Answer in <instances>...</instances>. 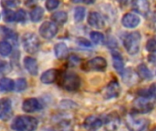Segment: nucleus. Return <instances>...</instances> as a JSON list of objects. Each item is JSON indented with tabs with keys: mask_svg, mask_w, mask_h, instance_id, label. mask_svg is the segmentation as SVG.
<instances>
[{
	"mask_svg": "<svg viewBox=\"0 0 156 131\" xmlns=\"http://www.w3.org/2000/svg\"><path fill=\"white\" fill-rule=\"evenodd\" d=\"M38 126V121L33 117L18 116L16 117L11 125V129L14 131H35Z\"/></svg>",
	"mask_w": 156,
	"mask_h": 131,
	"instance_id": "f257e3e1",
	"label": "nucleus"
},
{
	"mask_svg": "<svg viewBox=\"0 0 156 131\" xmlns=\"http://www.w3.org/2000/svg\"><path fill=\"white\" fill-rule=\"evenodd\" d=\"M141 40L142 36L141 34L138 31L131 32L127 34L123 37V46L126 49V51L132 55L134 56L139 53L140 51V47H141Z\"/></svg>",
	"mask_w": 156,
	"mask_h": 131,
	"instance_id": "f03ea898",
	"label": "nucleus"
},
{
	"mask_svg": "<svg viewBox=\"0 0 156 131\" xmlns=\"http://www.w3.org/2000/svg\"><path fill=\"white\" fill-rule=\"evenodd\" d=\"M59 85L67 91H76L80 87V78L73 72L63 73L59 78Z\"/></svg>",
	"mask_w": 156,
	"mask_h": 131,
	"instance_id": "7ed1b4c3",
	"label": "nucleus"
},
{
	"mask_svg": "<svg viewBox=\"0 0 156 131\" xmlns=\"http://www.w3.org/2000/svg\"><path fill=\"white\" fill-rule=\"evenodd\" d=\"M22 45L26 52L29 54H35L38 51L40 42L36 34L27 32L22 36Z\"/></svg>",
	"mask_w": 156,
	"mask_h": 131,
	"instance_id": "20e7f679",
	"label": "nucleus"
},
{
	"mask_svg": "<svg viewBox=\"0 0 156 131\" xmlns=\"http://www.w3.org/2000/svg\"><path fill=\"white\" fill-rule=\"evenodd\" d=\"M149 124L146 119H139L134 116H129L126 119V127L129 131H148Z\"/></svg>",
	"mask_w": 156,
	"mask_h": 131,
	"instance_id": "39448f33",
	"label": "nucleus"
},
{
	"mask_svg": "<svg viewBox=\"0 0 156 131\" xmlns=\"http://www.w3.org/2000/svg\"><path fill=\"white\" fill-rule=\"evenodd\" d=\"M107 67V61L102 57H96L85 63L83 69L86 71H104Z\"/></svg>",
	"mask_w": 156,
	"mask_h": 131,
	"instance_id": "423d86ee",
	"label": "nucleus"
},
{
	"mask_svg": "<svg viewBox=\"0 0 156 131\" xmlns=\"http://www.w3.org/2000/svg\"><path fill=\"white\" fill-rule=\"evenodd\" d=\"M58 26L55 23L50 21L44 22L39 27V34L45 39H51L53 38L58 33Z\"/></svg>",
	"mask_w": 156,
	"mask_h": 131,
	"instance_id": "0eeeda50",
	"label": "nucleus"
},
{
	"mask_svg": "<svg viewBox=\"0 0 156 131\" xmlns=\"http://www.w3.org/2000/svg\"><path fill=\"white\" fill-rule=\"evenodd\" d=\"M133 109L138 113L146 114L154 109V104L150 102L146 98L140 97L133 101Z\"/></svg>",
	"mask_w": 156,
	"mask_h": 131,
	"instance_id": "6e6552de",
	"label": "nucleus"
},
{
	"mask_svg": "<svg viewBox=\"0 0 156 131\" xmlns=\"http://www.w3.org/2000/svg\"><path fill=\"white\" fill-rule=\"evenodd\" d=\"M121 87L120 84L117 81H112L104 89L103 92V97L105 99H112V98H118L121 94Z\"/></svg>",
	"mask_w": 156,
	"mask_h": 131,
	"instance_id": "1a4fd4ad",
	"label": "nucleus"
},
{
	"mask_svg": "<svg viewBox=\"0 0 156 131\" xmlns=\"http://www.w3.org/2000/svg\"><path fill=\"white\" fill-rule=\"evenodd\" d=\"M141 23V18L137 14L127 13L122 18V24L126 28H135Z\"/></svg>",
	"mask_w": 156,
	"mask_h": 131,
	"instance_id": "9d476101",
	"label": "nucleus"
},
{
	"mask_svg": "<svg viewBox=\"0 0 156 131\" xmlns=\"http://www.w3.org/2000/svg\"><path fill=\"white\" fill-rule=\"evenodd\" d=\"M103 126V120L102 119L96 117V116H90L88 117L84 122L83 127L88 131H96L101 129Z\"/></svg>",
	"mask_w": 156,
	"mask_h": 131,
	"instance_id": "9b49d317",
	"label": "nucleus"
},
{
	"mask_svg": "<svg viewBox=\"0 0 156 131\" xmlns=\"http://www.w3.org/2000/svg\"><path fill=\"white\" fill-rule=\"evenodd\" d=\"M22 109L27 113H33L42 109V105L38 99L31 98L24 100L22 105Z\"/></svg>",
	"mask_w": 156,
	"mask_h": 131,
	"instance_id": "f8f14e48",
	"label": "nucleus"
},
{
	"mask_svg": "<svg viewBox=\"0 0 156 131\" xmlns=\"http://www.w3.org/2000/svg\"><path fill=\"white\" fill-rule=\"evenodd\" d=\"M88 23L90 26L100 29L104 26V20L98 12H90L88 16Z\"/></svg>",
	"mask_w": 156,
	"mask_h": 131,
	"instance_id": "ddd939ff",
	"label": "nucleus"
},
{
	"mask_svg": "<svg viewBox=\"0 0 156 131\" xmlns=\"http://www.w3.org/2000/svg\"><path fill=\"white\" fill-rule=\"evenodd\" d=\"M133 8L137 13L146 16L150 10V5L147 0H134L133 3Z\"/></svg>",
	"mask_w": 156,
	"mask_h": 131,
	"instance_id": "4468645a",
	"label": "nucleus"
},
{
	"mask_svg": "<svg viewBox=\"0 0 156 131\" xmlns=\"http://www.w3.org/2000/svg\"><path fill=\"white\" fill-rule=\"evenodd\" d=\"M24 67L27 70V72L32 76H37L38 72L37 60L30 57H26L24 58Z\"/></svg>",
	"mask_w": 156,
	"mask_h": 131,
	"instance_id": "2eb2a0df",
	"label": "nucleus"
},
{
	"mask_svg": "<svg viewBox=\"0 0 156 131\" xmlns=\"http://www.w3.org/2000/svg\"><path fill=\"white\" fill-rule=\"evenodd\" d=\"M12 109V104L9 98H1L0 99V119H4L7 118Z\"/></svg>",
	"mask_w": 156,
	"mask_h": 131,
	"instance_id": "dca6fc26",
	"label": "nucleus"
},
{
	"mask_svg": "<svg viewBox=\"0 0 156 131\" xmlns=\"http://www.w3.org/2000/svg\"><path fill=\"white\" fill-rule=\"evenodd\" d=\"M112 64H113V67L116 69V71L119 72V74L121 75L123 70H124V63L123 60L122 58L121 54L116 51V50H112Z\"/></svg>",
	"mask_w": 156,
	"mask_h": 131,
	"instance_id": "f3484780",
	"label": "nucleus"
},
{
	"mask_svg": "<svg viewBox=\"0 0 156 131\" xmlns=\"http://www.w3.org/2000/svg\"><path fill=\"white\" fill-rule=\"evenodd\" d=\"M57 78H58V70L54 69V68H51V69H48V70L45 71L41 75L40 80L44 84H51V83L55 82Z\"/></svg>",
	"mask_w": 156,
	"mask_h": 131,
	"instance_id": "a211bd4d",
	"label": "nucleus"
},
{
	"mask_svg": "<svg viewBox=\"0 0 156 131\" xmlns=\"http://www.w3.org/2000/svg\"><path fill=\"white\" fill-rule=\"evenodd\" d=\"M103 120V125L106 126V128L110 131L115 130L120 124V119L118 117H114L112 115H108L106 116L104 119H102Z\"/></svg>",
	"mask_w": 156,
	"mask_h": 131,
	"instance_id": "6ab92c4d",
	"label": "nucleus"
},
{
	"mask_svg": "<svg viewBox=\"0 0 156 131\" xmlns=\"http://www.w3.org/2000/svg\"><path fill=\"white\" fill-rule=\"evenodd\" d=\"M54 51H55V55H56L57 58L63 59L67 57V55L69 53V48L65 43H58V44H56V46L54 47Z\"/></svg>",
	"mask_w": 156,
	"mask_h": 131,
	"instance_id": "aec40b11",
	"label": "nucleus"
},
{
	"mask_svg": "<svg viewBox=\"0 0 156 131\" xmlns=\"http://www.w3.org/2000/svg\"><path fill=\"white\" fill-rule=\"evenodd\" d=\"M137 74L139 75V77L141 78H143L144 80H150L153 78V73L144 64H141L138 66Z\"/></svg>",
	"mask_w": 156,
	"mask_h": 131,
	"instance_id": "412c9836",
	"label": "nucleus"
},
{
	"mask_svg": "<svg viewBox=\"0 0 156 131\" xmlns=\"http://www.w3.org/2000/svg\"><path fill=\"white\" fill-rule=\"evenodd\" d=\"M15 88V82L11 78H3L0 79V90L3 92H9Z\"/></svg>",
	"mask_w": 156,
	"mask_h": 131,
	"instance_id": "4be33fe9",
	"label": "nucleus"
},
{
	"mask_svg": "<svg viewBox=\"0 0 156 131\" xmlns=\"http://www.w3.org/2000/svg\"><path fill=\"white\" fill-rule=\"evenodd\" d=\"M44 16V9L41 6H37L33 8L30 12V19L32 22H38L42 19Z\"/></svg>",
	"mask_w": 156,
	"mask_h": 131,
	"instance_id": "5701e85b",
	"label": "nucleus"
},
{
	"mask_svg": "<svg viewBox=\"0 0 156 131\" xmlns=\"http://www.w3.org/2000/svg\"><path fill=\"white\" fill-rule=\"evenodd\" d=\"M0 36L5 37L8 39H12L13 41H16L17 39V35L14 31H12L10 28H7L4 26H0Z\"/></svg>",
	"mask_w": 156,
	"mask_h": 131,
	"instance_id": "b1692460",
	"label": "nucleus"
},
{
	"mask_svg": "<svg viewBox=\"0 0 156 131\" xmlns=\"http://www.w3.org/2000/svg\"><path fill=\"white\" fill-rule=\"evenodd\" d=\"M51 19L54 22H57V23H59V24H64L68 20V15L64 11H58V12L54 13L51 16Z\"/></svg>",
	"mask_w": 156,
	"mask_h": 131,
	"instance_id": "393cba45",
	"label": "nucleus"
},
{
	"mask_svg": "<svg viewBox=\"0 0 156 131\" xmlns=\"http://www.w3.org/2000/svg\"><path fill=\"white\" fill-rule=\"evenodd\" d=\"M12 52V45L7 41H0V55L3 57H7Z\"/></svg>",
	"mask_w": 156,
	"mask_h": 131,
	"instance_id": "a878e982",
	"label": "nucleus"
},
{
	"mask_svg": "<svg viewBox=\"0 0 156 131\" xmlns=\"http://www.w3.org/2000/svg\"><path fill=\"white\" fill-rule=\"evenodd\" d=\"M86 15V9L83 6H78L74 10V19L77 23L81 22Z\"/></svg>",
	"mask_w": 156,
	"mask_h": 131,
	"instance_id": "bb28decb",
	"label": "nucleus"
},
{
	"mask_svg": "<svg viewBox=\"0 0 156 131\" xmlns=\"http://www.w3.org/2000/svg\"><path fill=\"white\" fill-rule=\"evenodd\" d=\"M90 39L91 41L96 44V45H99L101 43L103 42L104 40V36L102 33L101 32H98V31H92L90 34Z\"/></svg>",
	"mask_w": 156,
	"mask_h": 131,
	"instance_id": "cd10ccee",
	"label": "nucleus"
},
{
	"mask_svg": "<svg viewBox=\"0 0 156 131\" xmlns=\"http://www.w3.org/2000/svg\"><path fill=\"white\" fill-rule=\"evenodd\" d=\"M122 77V79L125 83H130V81L134 82L135 79V74L134 72L132 71V69H128V70H123V72L121 74Z\"/></svg>",
	"mask_w": 156,
	"mask_h": 131,
	"instance_id": "c85d7f7f",
	"label": "nucleus"
},
{
	"mask_svg": "<svg viewBox=\"0 0 156 131\" xmlns=\"http://www.w3.org/2000/svg\"><path fill=\"white\" fill-rule=\"evenodd\" d=\"M27 87V82L25 78H18L16 79V83H15V90L16 92H22L24 91Z\"/></svg>",
	"mask_w": 156,
	"mask_h": 131,
	"instance_id": "c756f323",
	"label": "nucleus"
},
{
	"mask_svg": "<svg viewBox=\"0 0 156 131\" xmlns=\"http://www.w3.org/2000/svg\"><path fill=\"white\" fill-rule=\"evenodd\" d=\"M27 20V12L24 9H18L15 12V21L18 23H23Z\"/></svg>",
	"mask_w": 156,
	"mask_h": 131,
	"instance_id": "7c9ffc66",
	"label": "nucleus"
},
{
	"mask_svg": "<svg viewBox=\"0 0 156 131\" xmlns=\"http://www.w3.org/2000/svg\"><path fill=\"white\" fill-rule=\"evenodd\" d=\"M20 4L19 0H1V5L4 8H12L16 7Z\"/></svg>",
	"mask_w": 156,
	"mask_h": 131,
	"instance_id": "2f4dec72",
	"label": "nucleus"
},
{
	"mask_svg": "<svg viewBox=\"0 0 156 131\" xmlns=\"http://www.w3.org/2000/svg\"><path fill=\"white\" fill-rule=\"evenodd\" d=\"M4 19L5 22L12 23L15 21V12L9 10V9H5L4 11Z\"/></svg>",
	"mask_w": 156,
	"mask_h": 131,
	"instance_id": "473e14b6",
	"label": "nucleus"
},
{
	"mask_svg": "<svg viewBox=\"0 0 156 131\" xmlns=\"http://www.w3.org/2000/svg\"><path fill=\"white\" fill-rule=\"evenodd\" d=\"M146 49L148 52L156 55V39H150L147 41Z\"/></svg>",
	"mask_w": 156,
	"mask_h": 131,
	"instance_id": "72a5a7b5",
	"label": "nucleus"
},
{
	"mask_svg": "<svg viewBox=\"0 0 156 131\" xmlns=\"http://www.w3.org/2000/svg\"><path fill=\"white\" fill-rule=\"evenodd\" d=\"M59 5V0H47L46 1V7L48 11H52L56 9Z\"/></svg>",
	"mask_w": 156,
	"mask_h": 131,
	"instance_id": "f704fd0d",
	"label": "nucleus"
},
{
	"mask_svg": "<svg viewBox=\"0 0 156 131\" xmlns=\"http://www.w3.org/2000/svg\"><path fill=\"white\" fill-rule=\"evenodd\" d=\"M77 43L81 46V47H91V43L87 40L86 38H83V37H80V38H78L77 39Z\"/></svg>",
	"mask_w": 156,
	"mask_h": 131,
	"instance_id": "c9c22d12",
	"label": "nucleus"
},
{
	"mask_svg": "<svg viewBox=\"0 0 156 131\" xmlns=\"http://www.w3.org/2000/svg\"><path fill=\"white\" fill-rule=\"evenodd\" d=\"M148 92L150 98H154L156 99V83H154L150 86V88H148Z\"/></svg>",
	"mask_w": 156,
	"mask_h": 131,
	"instance_id": "e433bc0d",
	"label": "nucleus"
},
{
	"mask_svg": "<svg viewBox=\"0 0 156 131\" xmlns=\"http://www.w3.org/2000/svg\"><path fill=\"white\" fill-rule=\"evenodd\" d=\"M94 2H95V0H84V3H85V4H88V5L93 4Z\"/></svg>",
	"mask_w": 156,
	"mask_h": 131,
	"instance_id": "4c0bfd02",
	"label": "nucleus"
},
{
	"mask_svg": "<svg viewBox=\"0 0 156 131\" xmlns=\"http://www.w3.org/2000/svg\"><path fill=\"white\" fill-rule=\"evenodd\" d=\"M73 3H80V2H84V0H71Z\"/></svg>",
	"mask_w": 156,
	"mask_h": 131,
	"instance_id": "58836bf2",
	"label": "nucleus"
},
{
	"mask_svg": "<svg viewBox=\"0 0 156 131\" xmlns=\"http://www.w3.org/2000/svg\"><path fill=\"white\" fill-rule=\"evenodd\" d=\"M24 1H25V2H26L27 4H30V3H32V2H33L34 0H24Z\"/></svg>",
	"mask_w": 156,
	"mask_h": 131,
	"instance_id": "ea45409f",
	"label": "nucleus"
},
{
	"mask_svg": "<svg viewBox=\"0 0 156 131\" xmlns=\"http://www.w3.org/2000/svg\"><path fill=\"white\" fill-rule=\"evenodd\" d=\"M153 131H156V128H154V129H153Z\"/></svg>",
	"mask_w": 156,
	"mask_h": 131,
	"instance_id": "a19ab883",
	"label": "nucleus"
},
{
	"mask_svg": "<svg viewBox=\"0 0 156 131\" xmlns=\"http://www.w3.org/2000/svg\"><path fill=\"white\" fill-rule=\"evenodd\" d=\"M50 131H55V130H50Z\"/></svg>",
	"mask_w": 156,
	"mask_h": 131,
	"instance_id": "79ce46f5",
	"label": "nucleus"
}]
</instances>
